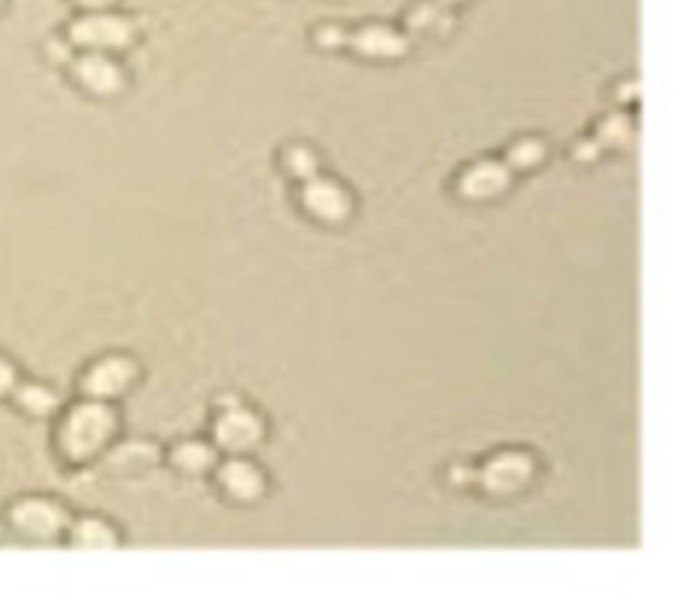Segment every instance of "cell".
I'll use <instances>...</instances> for the list:
<instances>
[{
	"label": "cell",
	"mask_w": 695,
	"mask_h": 608,
	"mask_svg": "<svg viewBox=\"0 0 695 608\" xmlns=\"http://www.w3.org/2000/svg\"><path fill=\"white\" fill-rule=\"evenodd\" d=\"M77 77L96 96H115L122 88L120 69L103 54H88V58L79 60Z\"/></svg>",
	"instance_id": "cell-9"
},
{
	"label": "cell",
	"mask_w": 695,
	"mask_h": 608,
	"mask_svg": "<svg viewBox=\"0 0 695 608\" xmlns=\"http://www.w3.org/2000/svg\"><path fill=\"white\" fill-rule=\"evenodd\" d=\"M350 41H354V47L359 49L361 54H367V58H399V54H405V49H408L403 36H399L397 30L384 28V24L361 28Z\"/></svg>",
	"instance_id": "cell-10"
},
{
	"label": "cell",
	"mask_w": 695,
	"mask_h": 608,
	"mask_svg": "<svg viewBox=\"0 0 695 608\" xmlns=\"http://www.w3.org/2000/svg\"><path fill=\"white\" fill-rule=\"evenodd\" d=\"M20 402L30 410V413L39 416H47L49 410L58 408V397H54L52 391L41 389V386H24V389H20Z\"/></svg>",
	"instance_id": "cell-16"
},
{
	"label": "cell",
	"mask_w": 695,
	"mask_h": 608,
	"mask_svg": "<svg viewBox=\"0 0 695 608\" xmlns=\"http://www.w3.org/2000/svg\"><path fill=\"white\" fill-rule=\"evenodd\" d=\"M286 166L291 169L294 177H299V180H312V177L318 175V158L312 156L307 147H294V150H288Z\"/></svg>",
	"instance_id": "cell-17"
},
{
	"label": "cell",
	"mask_w": 695,
	"mask_h": 608,
	"mask_svg": "<svg viewBox=\"0 0 695 608\" xmlns=\"http://www.w3.org/2000/svg\"><path fill=\"white\" fill-rule=\"evenodd\" d=\"M600 150H603V147L598 144V141H589V144L576 147V158H579V161H595Z\"/></svg>",
	"instance_id": "cell-20"
},
{
	"label": "cell",
	"mask_w": 695,
	"mask_h": 608,
	"mask_svg": "<svg viewBox=\"0 0 695 608\" xmlns=\"http://www.w3.org/2000/svg\"><path fill=\"white\" fill-rule=\"evenodd\" d=\"M82 6H88V9H103V6H109L112 0H79Z\"/></svg>",
	"instance_id": "cell-21"
},
{
	"label": "cell",
	"mask_w": 695,
	"mask_h": 608,
	"mask_svg": "<svg viewBox=\"0 0 695 608\" xmlns=\"http://www.w3.org/2000/svg\"><path fill=\"white\" fill-rule=\"evenodd\" d=\"M318 41H321L324 47H340V44H346V33H342V30H337V28H326V30H321V36H318Z\"/></svg>",
	"instance_id": "cell-18"
},
{
	"label": "cell",
	"mask_w": 695,
	"mask_h": 608,
	"mask_svg": "<svg viewBox=\"0 0 695 608\" xmlns=\"http://www.w3.org/2000/svg\"><path fill=\"white\" fill-rule=\"evenodd\" d=\"M73 540L85 549H109V546H115V532L103 521L85 519L73 532Z\"/></svg>",
	"instance_id": "cell-12"
},
{
	"label": "cell",
	"mask_w": 695,
	"mask_h": 608,
	"mask_svg": "<svg viewBox=\"0 0 695 608\" xmlns=\"http://www.w3.org/2000/svg\"><path fill=\"white\" fill-rule=\"evenodd\" d=\"M175 462L188 472H201L205 468H209V465H212V451H209V448L201 446V443H186V446L177 448Z\"/></svg>",
	"instance_id": "cell-14"
},
{
	"label": "cell",
	"mask_w": 695,
	"mask_h": 608,
	"mask_svg": "<svg viewBox=\"0 0 695 608\" xmlns=\"http://www.w3.org/2000/svg\"><path fill=\"white\" fill-rule=\"evenodd\" d=\"M14 389V370H11V365H6L3 359H0V395H6V391Z\"/></svg>",
	"instance_id": "cell-19"
},
{
	"label": "cell",
	"mask_w": 695,
	"mask_h": 608,
	"mask_svg": "<svg viewBox=\"0 0 695 608\" xmlns=\"http://www.w3.org/2000/svg\"><path fill=\"white\" fill-rule=\"evenodd\" d=\"M633 139V126L625 114H612L608 120L600 122L598 128V144L600 147H627Z\"/></svg>",
	"instance_id": "cell-13"
},
{
	"label": "cell",
	"mask_w": 695,
	"mask_h": 608,
	"mask_svg": "<svg viewBox=\"0 0 695 608\" xmlns=\"http://www.w3.org/2000/svg\"><path fill=\"white\" fill-rule=\"evenodd\" d=\"M510 186V169L506 163L497 161H481L465 171L463 180H459V190L467 199H495L503 190Z\"/></svg>",
	"instance_id": "cell-4"
},
{
	"label": "cell",
	"mask_w": 695,
	"mask_h": 608,
	"mask_svg": "<svg viewBox=\"0 0 695 608\" xmlns=\"http://www.w3.org/2000/svg\"><path fill=\"white\" fill-rule=\"evenodd\" d=\"M533 476V462L525 453H500L484 468L481 484L495 495H508L525 487Z\"/></svg>",
	"instance_id": "cell-3"
},
{
	"label": "cell",
	"mask_w": 695,
	"mask_h": 608,
	"mask_svg": "<svg viewBox=\"0 0 695 608\" xmlns=\"http://www.w3.org/2000/svg\"><path fill=\"white\" fill-rule=\"evenodd\" d=\"M220 481H224V487L229 489L234 497H239V500H256L264 491L261 472H258L250 462H242V459H234V462L226 465V468L220 470Z\"/></svg>",
	"instance_id": "cell-11"
},
{
	"label": "cell",
	"mask_w": 695,
	"mask_h": 608,
	"mask_svg": "<svg viewBox=\"0 0 695 608\" xmlns=\"http://www.w3.org/2000/svg\"><path fill=\"white\" fill-rule=\"evenodd\" d=\"M446 3H463V0H446Z\"/></svg>",
	"instance_id": "cell-22"
},
{
	"label": "cell",
	"mask_w": 695,
	"mask_h": 608,
	"mask_svg": "<svg viewBox=\"0 0 695 608\" xmlns=\"http://www.w3.org/2000/svg\"><path fill=\"white\" fill-rule=\"evenodd\" d=\"M544 156H546V147L540 144V141L525 139V141H519V144L510 147L508 163L514 166V169H530V166L544 161Z\"/></svg>",
	"instance_id": "cell-15"
},
{
	"label": "cell",
	"mask_w": 695,
	"mask_h": 608,
	"mask_svg": "<svg viewBox=\"0 0 695 608\" xmlns=\"http://www.w3.org/2000/svg\"><path fill=\"white\" fill-rule=\"evenodd\" d=\"M63 521H66L63 511L44 500H28L14 508V525L20 527L22 532H28V536H36V538L54 536V532H60Z\"/></svg>",
	"instance_id": "cell-8"
},
{
	"label": "cell",
	"mask_w": 695,
	"mask_h": 608,
	"mask_svg": "<svg viewBox=\"0 0 695 608\" xmlns=\"http://www.w3.org/2000/svg\"><path fill=\"white\" fill-rule=\"evenodd\" d=\"M71 39L88 49H122L131 44L133 28L122 17L90 14L71 28Z\"/></svg>",
	"instance_id": "cell-2"
},
{
	"label": "cell",
	"mask_w": 695,
	"mask_h": 608,
	"mask_svg": "<svg viewBox=\"0 0 695 608\" xmlns=\"http://www.w3.org/2000/svg\"><path fill=\"white\" fill-rule=\"evenodd\" d=\"M112 429L115 416L107 405L101 402L79 405L63 427V448L73 459H85L107 443Z\"/></svg>",
	"instance_id": "cell-1"
},
{
	"label": "cell",
	"mask_w": 695,
	"mask_h": 608,
	"mask_svg": "<svg viewBox=\"0 0 695 608\" xmlns=\"http://www.w3.org/2000/svg\"><path fill=\"white\" fill-rule=\"evenodd\" d=\"M133 380V365L128 359H103L85 378V389L98 399L117 397Z\"/></svg>",
	"instance_id": "cell-7"
},
{
	"label": "cell",
	"mask_w": 695,
	"mask_h": 608,
	"mask_svg": "<svg viewBox=\"0 0 695 608\" xmlns=\"http://www.w3.org/2000/svg\"><path fill=\"white\" fill-rule=\"evenodd\" d=\"M305 207L321 220H342L350 212V199L337 182L316 175L305 186Z\"/></svg>",
	"instance_id": "cell-5"
},
{
	"label": "cell",
	"mask_w": 695,
	"mask_h": 608,
	"mask_svg": "<svg viewBox=\"0 0 695 608\" xmlns=\"http://www.w3.org/2000/svg\"><path fill=\"white\" fill-rule=\"evenodd\" d=\"M215 435H218L220 446L231 448V451H245L261 440L264 427L248 410H229L215 423Z\"/></svg>",
	"instance_id": "cell-6"
}]
</instances>
